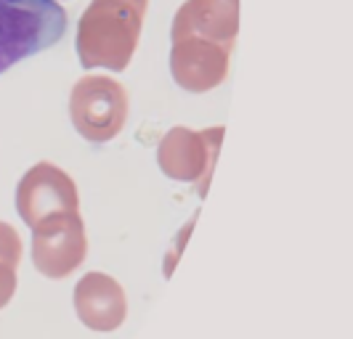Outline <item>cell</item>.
I'll return each instance as SVG.
<instances>
[{
  "mask_svg": "<svg viewBox=\"0 0 353 339\" xmlns=\"http://www.w3.org/2000/svg\"><path fill=\"white\" fill-rule=\"evenodd\" d=\"M239 0H186L170 30V74L178 88L208 93L229 77Z\"/></svg>",
  "mask_w": 353,
  "mask_h": 339,
  "instance_id": "6da1fadb",
  "label": "cell"
},
{
  "mask_svg": "<svg viewBox=\"0 0 353 339\" xmlns=\"http://www.w3.org/2000/svg\"><path fill=\"white\" fill-rule=\"evenodd\" d=\"M149 0H93L80 17L74 48L85 69H128L141 40Z\"/></svg>",
  "mask_w": 353,
  "mask_h": 339,
  "instance_id": "7a4b0ae2",
  "label": "cell"
},
{
  "mask_svg": "<svg viewBox=\"0 0 353 339\" xmlns=\"http://www.w3.org/2000/svg\"><path fill=\"white\" fill-rule=\"evenodd\" d=\"M67 32L59 0H0V74L53 48Z\"/></svg>",
  "mask_w": 353,
  "mask_h": 339,
  "instance_id": "3957f363",
  "label": "cell"
},
{
  "mask_svg": "<svg viewBox=\"0 0 353 339\" xmlns=\"http://www.w3.org/2000/svg\"><path fill=\"white\" fill-rule=\"evenodd\" d=\"M128 90L106 74L83 77L70 93V117L74 130L90 143L117 138L128 122Z\"/></svg>",
  "mask_w": 353,
  "mask_h": 339,
  "instance_id": "277c9868",
  "label": "cell"
},
{
  "mask_svg": "<svg viewBox=\"0 0 353 339\" xmlns=\"http://www.w3.org/2000/svg\"><path fill=\"white\" fill-rule=\"evenodd\" d=\"M17 204L21 217L37 228L51 217L77 212V186L61 167L37 162L19 183Z\"/></svg>",
  "mask_w": 353,
  "mask_h": 339,
  "instance_id": "5b68a950",
  "label": "cell"
},
{
  "mask_svg": "<svg viewBox=\"0 0 353 339\" xmlns=\"http://www.w3.org/2000/svg\"><path fill=\"white\" fill-rule=\"evenodd\" d=\"M223 141V127L210 130H189V127H173L157 149L159 170L173 180H208L212 173V164L218 157V149Z\"/></svg>",
  "mask_w": 353,
  "mask_h": 339,
  "instance_id": "8992f818",
  "label": "cell"
}]
</instances>
